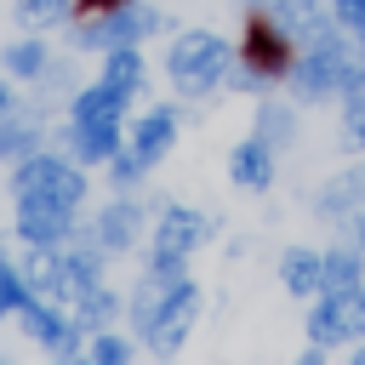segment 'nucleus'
<instances>
[{
	"label": "nucleus",
	"mask_w": 365,
	"mask_h": 365,
	"mask_svg": "<svg viewBox=\"0 0 365 365\" xmlns=\"http://www.w3.org/2000/svg\"><path fill=\"white\" fill-rule=\"evenodd\" d=\"M171 80L182 86V91H211L217 80H222V68H228V46L217 40V34H205V29H194V34H182L177 46H171Z\"/></svg>",
	"instance_id": "obj_1"
},
{
	"label": "nucleus",
	"mask_w": 365,
	"mask_h": 365,
	"mask_svg": "<svg viewBox=\"0 0 365 365\" xmlns=\"http://www.w3.org/2000/svg\"><path fill=\"white\" fill-rule=\"evenodd\" d=\"M348 91V86H365V63L359 57H348V46H336V40H314V51H308V63L297 68V91L302 97H325V91Z\"/></svg>",
	"instance_id": "obj_2"
},
{
	"label": "nucleus",
	"mask_w": 365,
	"mask_h": 365,
	"mask_svg": "<svg viewBox=\"0 0 365 365\" xmlns=\"http://www.w3.org/2000/svg\"><path fill=\"white\" fill-rule=\"evenodd\" d=\"M80 194H86L80 171H68L63 160H29L17 171V200H46V205H68L74 211Z\"/></svg>",
	"instance_id": "obj_3"
},
{
	"label": "nucleus",
	"mask_w": 365,
	"mask_h": 365,
	"mask_svg": "<svg viewBox=\"0 0 365 365\" xmlns=\"http://www.w3.org/2000/svg\"><path fill=\"white\" fill-rule=\"evenodd\" d=\"M314 342L325 348V342H342V336H354V331H365V297H354V291H331L319 308H314Z\"/></svg>",
	"instance_id": "obj_4"
},
{
	"label": "nucleus",
	"mask_w": 365,
	"mask_h": 365,
	"mask_svg": "<svg viewBox=\"0 0 365 365\" xmlns=\"http://www.w3.org/2000/svg\"><path fill=\"white\" fill-rule=\"evenodd\" d=\"M182 285H188V279H182V262H154V274L137 285V302H131V314H137V331H143V336H148V325L165 314V302H171Z\"/></svg>",
	"instance_id": "obj_5"
},
{
	"label": "nucleus",
	"mask_w": 365,
	"mask_h": 365,
	"mask_svg": "<svg viewBox=\"0 0 365 365\" xmlns=\"http://www.w3.org/2000/svg\"><path fill=\"white\" fill-rule=\"evenodd\" d=\"M148 29H160V11H148V6H120L108 23H91V29H80V46H131L137 34H148Z\"/></svg>",
	"instance_id": "obj_6"
},
{
	"label": "nucleus",
	"mask_w": 365,
	"mask_h": 365,
	"mask_svg": "<svg viewBox=\"0 0 365 365\" xmlns=\"http://www.w3.org/2000/svg\"><path fill=\"white\" fill-rule=\"evenodd\" d=\"M200 240H205V217L171 205V211L160 217V234H154V262H182Z\"/></svg>",
	"instance_id": "obj_7"
},
{
	"label": "nucleus",
	"mask_w": 365,
	"mask_h": 365,
	"mask_svg": "<svg viewBox=\"0 0 365 365\" xmlns=\"http://www.w3.org/2000/svg\"><path fill=\"white\" fill-rule=\"evenodd\" d=\"M194 314H200V297H194V285H182L171 302H165V314L148 325V342L160 348V354H171L182 336H188V325H194Z\"/></svg>",
	"instance_id": "obj_8"
},
{
	"label": "nucleus",
	"mask_w": 365,
	"mask_h": 365,
	"mask_svg": "<svg viewBox=\"0 0 365 365\" xmlns=\"http://www.w3.org/2000/svg\"><path fill=\"white\" fill-rule=\"evenodd\" d=\"M23 211H17V228H23V240H34V245H57L63 234H68V205H46V200H17Z\"/></svg>",
	"instance_id": "obj_9"
},
{
	"label": "nucleus",
	"mask_w": 365,
	"mask_h": 365,
	"mask_svg": "<svg viewBox=\"0 0 365 365\" xmlns=\"http://www.w3.org/2000/svg\"><path fill=\"white\" fill-rule=\"evenodd\" d=\"M165 148H171V114L154 108V114H143V125H137V137H131V154L148 165V160H160Z\"/></svg>",
	"instance_id": "obj_10"
},
{
	"label": "nucleus",
	"mask_w": 365,
	"mask_h": 365,
	"mask_svg": "<svg viewBox=\"0 0 365 365\" xmlns=\"http://www.w3.org/2000/svg\"><path fill=\"white\" fill-rule=\"evenodd\" d=\"M120 103H125V91H114V86L103 80L97 91H86V97L74 103V125H86V120H120Z\"/></svg>",
	"instance_id": "obj_11"
},
{
	"label": "nucleus",
	"mask_w": 365,
	"mask_h": 365,
	"mask_svg": "<svg viewBox=\"0 0 365 365\" xmlns=\"http://www.w3.org/2000/svg\"><path fill=\"white\" fill-rule=\"evenodd\" d=\"M137 222H143V217H137V205H108V211L97 217L103 245H114V251H120V245H131V240H137Z\"/></svg>",
	"instance_id": "obj_12"
},
{
	"label": "nucleus",
	"mask_w": 365,
	"mask_h": 365,
	"mask_svg": "<svg viewBox=\"0 0 365 365\" xmlns=\"http://www.w3.org/2000/svg\"><path fill=\"white\" fill-rule=\"evenodd\" d=\"M74 148H80L86 160H108V154H114V120H86V125H74Z\"/></svg>",
	"instance_id": "obj_13"
},
{
	"label": "nucleus",
	"mask_w": 365,
	"mask_h": 365,
	"mask_svg": "<svg viewBox=\"0 0 365 365\" xmlns=\"http://www.w3.org/2000/svg\"><path fill=\"white\" fill-rule=\"evenodd\" d=\"M103 80H108L114 91H125V97H131V91L143 86V63H137V51H131V46H114V57H108V74H103Z\"/></svg>",
	"instance_id": "obj_14"
},
{
	"label": "nucleus",
	"mask_w": 365,
	"mask_h": 365,
	"mask_svg": "<svg viewBox=\"0 0 365 365\" xmlns=\"http://www.w3.org/2000/svg\"><path fill=\"white\" fill-rule=\"evenodd\" d=\"M234 182H245V188H262L268 182V148L262 143L234 148Z\"/></svg>",
	"instance_id": "obj_15"
},
{
	"label": "nucleus",
	"mask_w": 365,
	"mask_h": 365,
	"mask_svg": "<svg viewBox=\"0 0 365 365\" xmlns=\"http://www.w3.org/2000/svg\"><path fill=\"white\" fill-rule=\"evenodd\" d=\"M279 268H285V285H291V291H319V285H325V279H319V257H314V251H285V262H279Z\"/></svg>",
	"instance_id": "obj_16"
},
{
	"label": "nucleus",
	"mask_w": 365,
	"mask_h": 365,
	"mask_svg": "<svg viewBox=\"0 0 365 365\" xmlns=\"http://www.w3.org/2000/svg\"><path fill=\"white\" fill-rule=\"evenodd\" d=\"M354 200H365V171H342V177L319 194V211H348Z\"/></svg>",
	"instance_id": "obj_17"
},
{
	"label": "nucleus",
	"mask_w": 365,
	"mask_h": 365,
	"mask_svg": "<svg viewBox=\"0 0 365 365\" xmlns=\"http://www.w3.org/2000/svg\"><path fill=\"white\" fill-rule=\"evenodd\" d=\"M319 279H325V291H354V279H359L354 251H331V257L319 262Z\"/></svg>",
	"instance_id": "obj_18"
},
{
	"label": "nucleus",
	"mask_w": 365,
	"mask_h": 365,
	"mask_svg": "<svg viewBox=\"0 0 365 365\" xmlns=\"http://www.w3.org/2000/svg\"><path fill=\"white\" fill-rule=\"evenodd\" d=\"M29 148H34V125H29V120H11V125H0V154H6V160L29 154Z\"/></svg>",
	"instance_id": "obj_19"
},
{
	"label": "nucleus",
	"mask_w": 365,
	"mask_h": 365,
	"mask_svg": "<svg viewBox=\"0 0 365 365\" xmlns=\"http://www.w3.org/2000/svg\"><path fill=\"white\" fill-rule=\"evenodd\" d=\"M17 17L23 23H63L68 17V0H17Z\"/></svg>",
	"instance_id": "obj_20"
},
{
	"label": "nucleus",
	"mask_w": 365,
	"mask_h": 365,
	"mask_svg": "<svg viewBox=\"0 0 365 365\" xmlns=\"http://www.w3.org/2000/svg\"><path fill=\"white\" fill-rule=\"evenodd\" d=\"M348 143H365V86H348V120H342Z\"/></svg>",
	"instance_id": "obj_21"
},
{
	"label": "nucleus",
	"mask_w": 365,
	"mask_h": 365,
	"mask_svg": "<svg viewBox=\"0 0 365 365\" xmlns=\"http://www.w3.org/2000/svg\"><path fill=\"white\" fill-rule=\"evenodd\" d=\"M40 63H46V51H40L34 40H23V46L6 51V68H17V74H40Z\"/></svg>",
	"instance_id": "obj_22"
},
{
	"label": "nucleus",
	"mask_w": 365,
	"mask_h": 365,
	"mask_svg": "<svg viewBox=\"0 0 365 365\" xmlns=\"http://www.w3.org/2000/svg\"><path fill=\"white\" fill-rule=\"evenodd\" d=\"M251 57H257V63H262V68H268V63H274V68H279V57H285V46H279V34H268V29H262V34H257V40H251Z\"/></svg>",
	"instance_id": "obj_23"
},
{
	"label": "nucleus",
	"mask_w": 365,
	"mask_h": 365,
	"mask_svg": "<svg viewBox=\"0 0 365 365\" xmlns=\"http://www.w3.org/2000/svg\"><path fill=\"white\" fill-rule=\"evenodd\" d=\"M291 137V114L285 108H262V143H285Z\"/></svg>",
	"instance_id": "obj_24"
},
{
	"label": "nucleus",
	"mask_w": 365,
	"mask_h": 365,
	"mask_svg": "<svg viewBox=\"0 0 365 365\" xmlns=\"http://www.w3.org/2000/svg\"><path fill=\"white\" fill-rule=\"evenodd\" d=\"M336 17H342L359 40H365V0H336Z\"/></svg>",
	"instance_id": "obj_25"
},
{
	"label": "nucleus",
	"mask_w": 365,
	"mask_h": 365,
	"mask_svg": "<svg viewBox=\"0 0 365 365\" xmlns=\"http://www.w3.org/2000/svg\"><path fill=\"white\" fill-rule=\"evenodd\" d=\"M91 354H97L103 365H120V359H125V342H114V336H103V342H97Z\"/></svg>",
	"instance_id": "obj_26"
},
{
	"label": "nucleus",
	"mask_w": 365,
	"mask_h": 365,
	"mask_svg": "<svg viewBox=\"0 0 365 365\" xmlns=\"http://www.w3.org/2000/svg\"><path fill=\"white\" fill-rule=\"evenodd\" d=\"M0 108H6V91H0Z\"/></svg>",
	"instance_id": "obj_27"
},
{
	"label": "nucleus",
	"mask_w": 365,
	"mask_h": 365,
	"mask_svg": "<svg viewBox=\"0 0 365 365\" xmlns=\"http://www.w3.org/2000/svg\"><path fill=\"white\" fill-rule=\"evenodd\" d=\"M114 6H125V0H114Z\"/></svg>",
	"instance_id": "obj_28"
}]
</instances>
